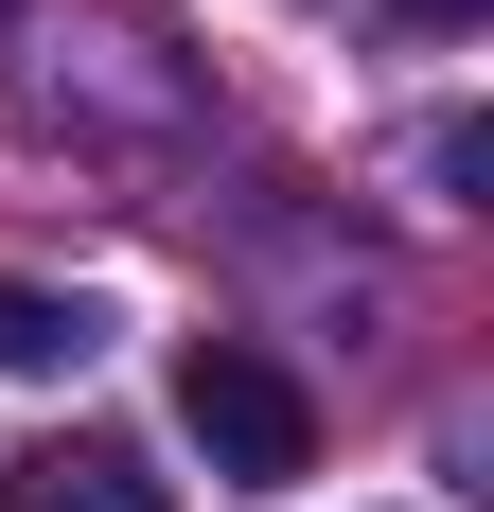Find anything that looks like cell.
Masks as SVG:
<instances>
[{"label":"cell","instance_id":"cell-1","mask_svg":"<svg viewBox=\"0 0 494 512\" xmlns=\"http://www.w3.org/2000/svg\"><path fill=\"white\" fill-rule=\"evenodd\" d=\"M177 424L212 442V477H300V460H318L300 371H283V354H247V336H195V354H177Z\"/></svg>","mask_w":494,"mask_h":512},{"label":"cell","instance_id":"cell-2","mask_svg":"<svg viewBox=\"0 0 494 512\" xmlns=\"http://www.w3.org/2000/svg\"><path fill=\"white\" fill-rule=\"evenodd\" d=\"M0 512H177L124 442H18L0 460Z\"/></svg>","mask_w":494,"mask_h":512},{"label":"cell","instance_id":"cell-3","mask_svg":"<svg viewBox=\"0 0 494 512\" xmlns=\"http://www.w3.org/2000/svg\"><path fill=\"white\" fill-rule=\"evenodd\" d=\"M89 354H106V318H89V301L0 283V371H18V389H53V371H89Z\"/></svg>","mask_w":494,"mask_h":512},{"label":"cell","instance_id":"cell-4","mask_svg":"<svg viewBox=\"0 0 494 512\" xmlns=\"http://www.w3.org/2000/svg\"><path fill=\"white\" fill-rule=\"evenodd\" d=\"M389 18H424V36H459V18H494V0H389Z\"/></svg>","mask_w":494,"mask_h":512}]
</instances>
